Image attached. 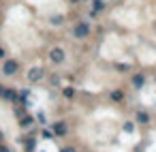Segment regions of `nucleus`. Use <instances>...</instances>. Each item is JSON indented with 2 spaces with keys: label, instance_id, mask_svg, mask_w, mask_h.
<instances>
[{
  "label": "nucleus",
  "instance_id": "1",
  "mask_svg": "<svg viewBox=\"0 0 156 152\" xmlns=\"http://www.w3.org/2000/svg\"><path fill=\"white\" fill-rule=\"evenodd\" d=\"M73 37H75V39H86V37H90V26H88V24H77L75 30H73Z\"/></svg>",
  "mask_w": 156,
  "mask_h": 152
},
{
  "label": "nucleus",
  "instance_id": "12",
  "mask_svg": "<svg viewBox=\"0 0 156 152\" xmlns=\"http://www.w3.org/2000/svg\"><path fill=\"white\" fill-rule=\"evenodd\" d=\"M73 94H75V90H73V88H64V96H66V99H71Z\"/></svg>",
  "mask_w": 156,
  "mask_h": 152
},
{
  "label": "nucleus",
  "instance_id": "7",
  "mask_svg": "<svg viewBox=\"0 0 156 152\" xmlns=\"http://www.w3.org/2000/svg\"><path fill=\"white\" fill-rule=\"evenodd\" d=\"M0 96H5V99H9V101H15V99H17V94H15L13 90H7V88L2 90V94H0Z\"/></svg>",
  "mask_w": 156,
  "mask_h": 152
},
{
  "label": "nucleus",
  "instance_id": "4",
  "mask_svg": "<svg viewBox=\"0 0 156 152\" xmlns=\"http://www.w3.org/2000/svg\"><path fill=\"white\" fill-rule=\"evenodd\" d=\"M41 77H43V69H39V67L30 69V73H28V79H30V81H39Z\"/></svg>",
  "mask_w": 156,
  "mask_h": 152
},
{
  "label": "nucleus",
  "instance_id": "16",
  "mask_svg": "<svg viewBox=\"0 0 156 152\" xmlns=\"http://www.w3.org/2000/svg\"><path fill=\"white\" fill-rule=\"evenodd\" d=\"M62 152H77V150H75V148H64Z\"/></svg>",
  "mask_w": 156,
  "mask_h": 152
},
{
  "label": "nucleus",
  "instance_id": "15",
  "mask_svg": "<svg viewBox=\"0 0 156 152\" xmlns=\"http://www.w3.org/2000/svg\"><path fill=\"white\" fill-rule=\"evenodd\" d=\"M124 128H126L128 133H133V124H130V122H126V124H124Z\"/></svg>",
  "mask_w": 156,
  "mask_h": 152
},
{
  "label": "nucleus",
  "instance_id": "9",
  "mask_svg": "<svg viewBox=\"0 0 156 152\" xmlns=\"http://www.w3.org/2000/svg\"><path fill=\"white\" fill-rule=\"evenodd\" d=\"M32 122H34V120H32V116H24V118H22V122H20V124H22V126H24V128H26V126H30V124H32Z\"/></svg>",
  "mask_w": 156,
  "mask_h": 152
},
{
  "label": "nucleus",
  "instance_id": "11",
  "mask_svg": "<svg viewBox=\"0 0 156 152\" xmlns=\"http://www.w3.org/2000/svg\"><path fill=\"white\" fill-rule=\"evenodd\" d=\"M51 24H54V26H60V24H62V15H56V17H51Z\"/></svg>",
  "mask_w": 156,
  "mask_h": 152
},
{
  "label": "nucleus",
  "instance_id": "19",
  "mask_svg": "<svg viewBox=\"0 0 156 152\" xmlns=\"http://www.w3.org/2000/svg\"><path fill=\"white\" fill-rule=\"evenodd\" d=\"M71 2H79V0H71Z\"/></svg>",
  "mask_w": 156,
  "mask_h": 152
},
{
  "label": "nucleus",
  "instance_id": "6",
  "mask_svg": "<svg viewBox=\"0 0 156 152\" xmlns=\"http://www.w3.org/2000/svg\"><path fill=\"white\" fill-rule=\"evenodd\" d=\"M143 84H145V77H143V75H135V77H133V86H135V88H141Z\"/></svg>",
  "mask_w": 156,
  "mask_h": 152
},
{
  "label": "nucleus",
  "instance_id": "3",
  "mask_svg": "<svg viewBox=\"0 0 156 152\" xmlns=\"http://www.w3.org/2000/svg\"><path fill=\"white\" fill-rule=\"evenodd\" d=\"M49 60H51V62H62V60H64V52H62L60 47H54V49L49 52Z\"/></svg>",
  "mask_w": 156,
  "mask_h": 152
},
{
  "label": "nucleus",
  "instance_id": "5",
  "mask_svg": "<svg viewBox=\"0 0 156 152\" xmlns=\"http://www.w3.org/2000/svg\"><path fill=\"white\" fill-rule=\"evenodd\" d=\"M66 133V122H56L54 124V135H64Z\"/></svg>",
  "mask_w": 156,
  "mask_h": 152
},
{
  "label": "nucleus",
  "instance_id": "8",
  "mask_svg": "<svg viewBox=\"0 0 156 152\" xmlns=\"http://www.w3.org/2000/svg\"><path fill=\"white\" fill-rule=\"evenodd\" d=\"M137 122H141V124H147V122H150V116H147L145 111H139V114H137Z\"/></svg>",
  "mask_w": 156,
  "mask_h": 152
},
{
  "label": "nucleus",
  "instance_id": "18",
  "mask_svg": "<svg viewBox=\"0 0 156 152\" xmlns=\"http://www.w3.org/2000/svg\"><path fill=\"white\" fill-rule=\"evenodd\" d=\"M0 152H9V148H0Z\"/></svg>",
  "mask_w": 156,
  "mask_h": 152
},
{
  "label": "nucleus",
  "instance_id": "10",
  "mask_svg": "<svg viewBox=\"0 0 156 152\" xmlns=\"http://www.w3.org/2000/svg\"><path fill=\"white\" fill-rule=\"evenodd\" d=\"M34 143H37L34 137H26V148H28V150H34Z\"/></svg>",
  "mask_w": 156,
  "mask_h": 152
},
{
  "label": "nucleus",
  "instance_id": "14",
  "mask_svg": "<svg viewBox=\"0 0 156 152\" xmlns=\"http://www.w3.org/2000/svg\"><path fill=\"white\" fill-rule=\"evenodd\" d=\"M111 96H113V99H115V101H120V99H122V92H113V94H111Z\"/></svg>",
  "mask_w": 156,
  "mask_h": 152
},
{
  "label": "nucleus",
  "instance_id": "2",
  "mask_svg": "<svg viewBox=\"0 0 156 152\" xmlns=\"http://www.w3.org/2000/svg\"><path fill=\"white\" fill-rule=\"evenodd\" d=\"M17 69H20V67H17V62H15V60H7V62H5V67H2V73H5V75H15V73H17Z\"/></svg>",
  "mask_w": 156,
  "mask_h": 152
},
{
  "label": "nucleus",
  "instance_id": "13",
  "mask_svg": "<svg viewBox=\"0 0 156 152\" xmlns=\"http://www.w3.org/2000/svg\"><path fill=\"white\" fill-rule=\"evenodd\" d=\"M94 9H96V11L103 9V0H94Z\"/></svg>",
  "mask_w": 156,
  "mask_h": 152
},
{
  "label": "nucleus",
  "instance_id": "17",
  "mask_svg": "<svg viewBox=\"0 0 156 152\" xmlns=\"http://www.w3.org/2000/svg\"><path fill=\"white\" fill-rule=\"evenodd\" d=\"M0 58H5V49L2 47H0Z\"/></svg>",
  "mask_w": 156,
  "mask_h": 152
}]
</instances>
